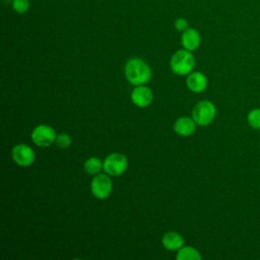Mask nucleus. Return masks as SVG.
<instances>
[{
  "label": "nucleus",
  "mask_w": 260,
  "mask_h": 260,
  "mask_svg": "<svg viewBox=\"0 0 260 260\" xmlns=\"http://www.w3.org/2000/svg\"><path fill=\"white\" fill-rule=\"evenodd\" d=\"M178 260H200V253L193 247H181L177 253Z\"/></svg>",
  "instance_id": "obj_13"
},
{
  "label": "nucleus",
  "mask_w": 260,
  "mask_h": 260,
  "mask_svg": "<svg viewBox=\"0 0 260 260\" xmlns=\"http://www.w3.org/2000/svg\"><path fill=\"white\" fill-rule=\"evenodd\" d=\"M247 122L253 129L260 130V108L253 109L248 113Z\"/></svg>",
  "instance_id": "obj_15"
},
{
  "label": "nucleus",
  "mask_w": 260,
  "mask_h": 260,
  "mask_svg": "<svg viewBox=\"0 0 260 260\" xmlns=\"http://www.w3.org/2000/svg\"><path fill=\"white\" fill-rule=\"evenodd\" d=\"M186 84L191 91L201 92L207 86V78L202 72H199V71L190 72L187 77Z\"/></svg>",
  "instance_id": "obj_10"
},
{
  "label": "nucleus",
  "mask_w": 260,
  "mask_h": 260,
  "mask_svg": "<svg viewBox=\"0 0 260 260\" xmlns=\"http://www.w3.org/2000/svg\"><path fill=\"white\" fill-rule=\"evenodd\" d=\"M55 141H56V144L60 148H67L70 146V144L72 142L71 137L66 133H60L59 135H57Z\"/></svg>",
  "instance_id": "obj_17"
},
{
  "label": "nucleus",
  "mask_w": 260,
  "mask_h": 260,
  "mask_svg": "<svg viewBox=\"0 0 260 260\" xmlns=\"http://www.w3.org/2000/svg\"><path fill=\"white\" fill-rule=\"evenodd\" d=\"M125 76L133 85H142L151 77L149 66L140 58L129 59L125 64Z\"/></svg>",
  "instance_id": "obj_1"
},
{
  "label": "nucleus",
  "mask_w": 260,
  "mask_h": 260,
  "mask_svg": "<svg viewBox=\"0 0 260 260\" xmlns=\"http://www.w3.org/2000/svg\"><path fill=\"white\" fill-rule=\"evenodd\" d=\"M113 184L110 177L106 174H98L91 180L90 190L94 197L99 199L107 198L112 192Z\"/></svg>",
  "instance_id": "obj_5"
},
{
  "label": "nucleus",
  "mask_w": 260,
  "mask_h": 260,
  "mask_svg": "<svg viewBox=\"0 0 260 260\" xmlns=\"http://www.w3.org/2000/svg\"><path fill=\"white\" fill-rule=\"evenodd\" d=\"M181 43L183 48L188 51L196 50L200 45V35L198 30L193 27H188L182 31Z\"/></svg>",
  "instance_id": "obj_9"
},
{
  "label": "nucleus",
  "mask_w": 260,
  "mask_h": 260,
  "mask_svg": "<svg viewBox=\"0 0 260 260\" xmlns=\"http://www.w3.org/2000/svg\"><path fill=\"white\" fill-rule=\"evenodd\" d=\"M102 169H104V161L95 156L87 158L84 162V171L88 175H98Z\"/></svg>",
  "instance_id": "obj_14"
},
{
  "label": "nucleus",
  "mask_w": 260,
  "mask_h": 260,
  "mask_svg": "<svg viewBox=\"0 0 260 260\" xmlns=\"http://www.w3.org/2000/svg\"><path fill=\"white\" fill-rule=\"evenodd\" d=\"M12 158L18 166L27 167L34 162L35 152L26 144H17L12 148Z\"/></svg>",
  "instance_id": "obj_7"
},
{
  "label": "nucleus",
  "mask_w": 260,
  "mask_h": 260,
  "mask_svg": "<svg viewBox=\"0 0 260 260\" xmlns=\"http://www.w3.org/2000/svg\"><path fill=\"white\" fill-rule=\"evenodd\" d=\"M174 130L181 136H189L196 130V123L193 118L181 117L174 124Z\"/></svg>",
  "instance_id": "obj_11"
},
{
  "label": "nucleus",
  "mask_w": 260,
  "mask_h": 260,
  "mask_svg": "<svg viewBox=\"0 0 260 260\" xmlns=\"http://www.w3.org/2000/svg\"><path fill=\"white\" fill-rule=\"evenodd\" d=\"M128 166L127 158L124 154L114 152L109 154L104 160V171L111 176H119L123 174Z\"/></svg>",
  "instance_id": "obj_4"
},
{
  "label": "nucleus",
  "mask_w": 260,
  "mask_h": 260,
  "mask_svg": "<svg viewBox=\"0 0 260 260\" xmlns=\"http://www.w3.org/2000/svg\"><path fill=\"white\" fill-rule=\"evenodd\" d=\"M174 25H175V28L179 31H184L185 29H187L189 27V24H188V21L186 18L184 17H178L175 22H174Z\"/></svg>",
  "instance_id": "obj_18"
},
{
  "label": "nucleus",
  "mask_w": 260,
  "mask_h": 260,
  "mask_svg": "<svg viewBox=\"0 0 260 260\" xmlns=\"http://www.w3.org/2000/svg\"><path fill=\"white\" fill-rule=\"evenodd\" d=\"M162 246L171 251L179 250L184 245V239L176 232H169L164 235L161 239Z\"/></svg>",
  "instance_id": "obj_12"
},
{
  "label": "nucleus",
  "mask_w": 260,
  "mask_h": 260,
  "mask_svg": "<svg viewBox=\"0 0 260 260\" xmlns=\"http://www.w3.org/2000/svg\"><path fill=\"white\" fill-rule=\"evenodd\" d=\"M55 130L46 124L37 126L31 132V140L38 146H49L56 140Z\"/></svg>",
  "instance_id": "obj_6"
},
{
  "label": "nucleus",
  "mask_w": 260,
  "mask_h": 260,
  "mask_svg": "<svg viewBox=\"0 0 260 260\" xmlns=\"http://www.w3.org/2000/svg\"><path fill=\"white\" fill-rule=\"evenodd\" d=\"M170 66L172 71L178 75H186L189 74L194 66H195V59L192 55L191 51L186 49L178 50L174 53L171 58Z\"/></svg>",
  "instance_id": "obj_2"
},
{
  "label": "nucleus",
  "mask_w": 260,
  "mask_h": 260,
  "mask_svg": "<svg viewBox=\"0 0 260 260\" xmlns=\"http://www.w3.org/2000/svg\"><path fill=\"white\" fill-rule=\"evenodd\" d=\"M29 0H12L11 6L14 12L23 14L29 9Z\"/></svg>",
  "instance_id": "obj_16"
},
{
  "label": "nucleus",
  "mask_w": 260,
  "mask_h": 260,
  "mask_svg": "<svg viewBox=\"0 0 260 260\" xmlns=\"http://www.w3.org/2000/svg\"><path fill=\"white\" fill-rule=\"evenodd\" d=\"M152 98L153 95L150 88L147 86H144L143 84L137 85L132 90V93H131V100L133 104L140 108H144L150 105V103L152 102Z\"/></svg>",
  "instance_id": "obj_8"
},
{
  "label": "nucleus",
  "mask_w": 260,
  "mask_h": 260,
  "mask_svg": "<svg viewBox=\"0 0 260 260\" xmlns=\"http://www.w3.org/2000/svg\"><path fill=\"white\" fill-rule=\"evenodd\" d=\"M216 115V109L210 101L199 102L192 110V118L196 124L206 126L210 124Z\"/></svg>",
  "instance_id": "obj_3"
}]
</instances>
